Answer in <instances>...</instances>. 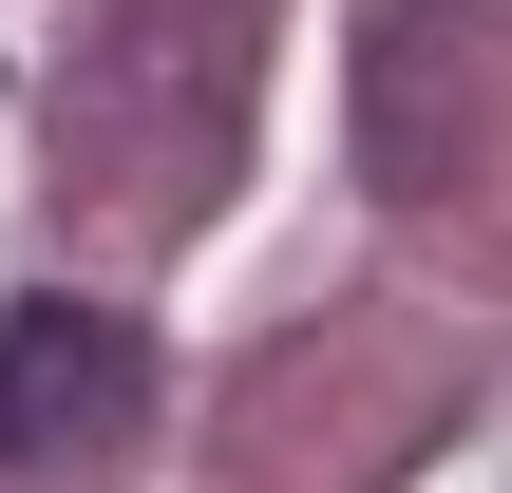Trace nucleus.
<instances>
[{"label": "nucleus", "instance_id": "f257e3e1", "mask_svg": "<svg viewBox=\"0 0 512 493\" xmlns=\"http://www.w3.org/2000/svg\"><path fill=\"white\" fill-rule=\"evenodd\" d=\"M57 152L133 190V228H190L247 152V0H114V38L57 95Z\"/></svg>", "mask_w": 512, "mask_h": 493}, {"label": "nucleus", "instance_id": "f03ea898", "mask_svg": "<svg viewBox=\"0 0 512 493\" xmlns=\"http://www.w3.org/2000/svg\"><path fill=\"white\" fill-rule=\"evenodd\" d=\"M133 399H152V361H133L114 304H19V323H0V475H76V456H114Z\"/></svg>", "mask_w": 512, "mask_h": 493}]
</instances>
